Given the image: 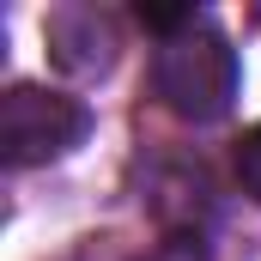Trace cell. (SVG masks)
Here are the masks:
<instances>
[{
	"label": "cell",
	"instance_id": "obj_1",
	"mask_svg": "<svg viewBox=\"0 0 261 261\" xmlns=\"http://www.w3.org/2000/svg\"><path fill=\"white\" fill-rule=\"evenodd\" d=\"M152 85L164 97L170 116L182 122H219L237 97V55L213 24H189L182 37H170L152 61Z\"/></svg>",
	"mask_w": 261,
	"mask_h": 261
},
{
	"label": "cell",
	"instance_id": "obj_3",
	"mask_svg": "<svg viewBox=\"0 0 261 261\" xmlns=\"http://www.w3.org/2000/svg\"><path fill=\"white\" fill-rule=\"evenodd\" d=\"M237 176H243V189L261 200V128H249L243 146H237Z\"/></svg>",
	"mask_w": 261,
	"mask_h": 261
},
{
	"label": "cell",
	"instance_id": "obj_2",
	"mask_svg": "<svg viewBox=\"0 0 261 261\" xmlns=\"http://www.w3.org/2000/svg\"><path fill=\"white\" fill-rule=\"evenodd\" d=\"M91 128L85 103L67 97V91H49V85H12L0 97V158L12 170H31V164H49L73 152Z\"/></svg>",
	"mask_w": 261,
	"mask_h": 261
}]
</instances>
